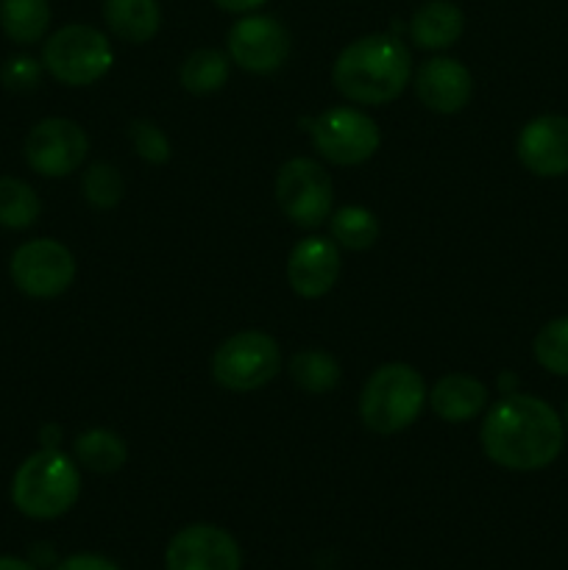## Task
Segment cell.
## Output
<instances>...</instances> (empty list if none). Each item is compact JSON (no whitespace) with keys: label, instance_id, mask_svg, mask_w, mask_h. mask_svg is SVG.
I'll return each instance as SVG.
<instances>
[{"label":"cell","instance_id":"cell-31","mask_svg":"<svg viewBox=\"0 0 568 570\" xmlns=\"http://www.w3.org/2000/svg\"><path fill=\"white\" fill-rule=\"evenodd\" d=\"M0 570H37V568L26 560H17V557H0Z\"/></svg>","mask_w":568,"mask_h":570},{"label":"cell","instance_id":"cell-21","mask_svg":"<svg viewBox=\"0 0 568 570\" xmlns=\"http://www.w3.org/2000/svg\"><path fill=\"white\" fill-rule=\"evenodd\" d=\"M290 379L298 384L304 393L323 395L340 384V365L332 354L321 348H306L293 354L287 365Z\"/></svg>","mask_w":568,"mask_h":570},{"label":"cell","instance_id":"cell-29","mask_svg":"<svg viewBox=\"0 0 568 570\" xmlns=\"http://www.w3.org/2000/svg\"><path fill=\"white\" fill-rule=\"evenodd\" d=\"M53 570H120L115 562H109L106 557L98 554H76L67 557L65 562H59Z\"/></svg>","mask_w":568,"mask_h":570},{"label":"cell","instance_id":"cell-24","mask_svg":"<svg viewBox=\"0 0 568 570\" xmlns=\"http://www.w3.org/2000/svg\"><path fill=\"white\" fill-rule=\"evenodd\" d=\"M329 232L332 239L345 250H368L379 237V223L373 212L362 209V206H345V209L334 212L329 220Z\"/></svg>","mask_w":568,"mask_h":570},{"label":"cell","instance_id":"cell-9","mask_svg":"<svg viewBox=\"0 0 568 570\" xmlns=\"http://www.w3.org/2000/svg\"><path fill=\"white\" fill-rule=\"evenodd\" d=\"M11 282L31 298H56L76 278V259L56 239H31L11 254Z\"/></svg>","mask_w":568,"mask_h":570},{"label":"cell","instance_id":"cell-18","mask_svg":"<svg viewBox=\"0 0 568 570\" xmlns=\"http://www.w3.org/2000/svg\"><path fill=\"white\" fill-rule=\"evenodd\" d=\"M104 20L117 39L143 45L159 31L161 9L156 0H104Z\"/></svg>","mask_w":568,"mask_h":570},{"label":"cell","instance_id":"cell-19","mask_svg":"<svg viewBox=\"0 0 568 570\" xmlns=\"http://www.w3.org/2000/svg\"><path fill=\"white\" fill-rule=\"evenodd\" d=\"M48 0H0V28L17 45H33L48 33Z\"/></svg>","mask_w":568,"mask_h":570},{"label":"cell","instance_id":"cell-2","mask_svg":"<svg viewBox=\"0 0 568 570\" xmlns=\"http://www.w3.org/2000/svg\"><path fill=\"white\" fill-rule=\"evenodd\" d=\"M412 78V56L399 37L371 33L343 48L332 67L340 95L362 106H382L399 98Z\"/></svg>","mask_w":568,"mask_h":570},{"label":"cell","instance_id":"cell-30","mask_svg":"<svg viewBox=\"0 0 568 570\" xmlns=\"http://www.w3.org/2000/svg\"><path fill=\"white\" fill-rule=\"evenodd\" d=\"M217 9L232 11V14H248V11H256L259 6H265L267 0H212Z\"/></svg>","mask_w":568,"mask_h":570},{"label":"cell","instance_id":"cell-27","mask_svg":"<svg viewBox=\"0 0 568 570\" xmlns=\"http://www.w3.org/2000/svg\"><path fill=\"white\" fill-rule=\"evenodd\" d=\"M128 137H131L134 150L150 165H165L170 159V142H167L165 131L156 122L134 120L131 128H128Z\"/></svg>","mask_w":568,"mask_h":570},{"label":"cell","instance_id":"cell-8","mask_svg":"<svg viewBox=\"0 0 568 570\" xmlns=\"http://www.w3.org/2000/svg\"><path fill=\"white\" fill-rule=\"evenodd\" d=\"M332 178L315 159L284 161L276 176V200L284 215L301 228H315L332 212Z\"/></svg>","mask_w":568,"mask_h":570},{"label":"cell","instance_id":"cell-26","mask_svg":"<svg viewBox=\"0 0 568 570\" xmlns=\"http://www.w3.org/2000/svg\"><path fill=\"white\" fill-rule=\"evenodd\" d=\"M535 360L555 376H568V317L546 323L535 337Z\"/></svg>","mask_w":568,"mask_h":570},{"label":"cell","instance_id":"cell-1","mask_svg":"<svg viewBox=\"0 0 568 570\" xmlns=\"http://www.w3.org/2000/svg\"><path fill=\"white\" fill-rule=\"evenodd\" d=\"M479 434L488 460L507 471H540L562 451L560 415L535 395H505L490 406Z\"/></svg>","mask_w":568,"mask_h":570},{"label":"cell","instance_id":"cell-17","mask_svg":"<svg viewBox=\"0 0 568 570\" xmlns=\"http://www.w3.org/2000/svg\"><path fill=\"white\" fill-rule=\"evenodd\" d=\"M466 17L451 0H429L412 14L410 37L423 50L451 48L462 37Z\"/></svg>","mask_w":568,"mask_h":570},{"label":"cell","instance_id":"cell-11","mask_svg":"<svg viewBox=\"0 0 568 570\" xmlns=\"http://www.w3.org/2000/svg\"><path fill=\"white\" fill-rule=\"evenodd\" d=\"M290 53V33L276 17H239L228 31V56L248 72H273Z\"/></svg>","mask_w":568,"mask_h":570},{"label":"cell","instance_id":"cell-10","mask_svg":"<svg viewBox=\"0 0 568 570\" xmlns=\"http://www.w3.org/2000/svg\"><path fill=\"white\" fill-rule=\"evenodd\" d=\"M89 154V139L78 122L65 117H48L37 122L26 137V161L45 178H61L76 173Z\"/></svg>","mask_w":568,"mask_h":570},{"label":"cell","instance_id":"cell-23","mask_svg":"<svg viewBox=\"0 0 568 570\" xmlns=\"http://www.w3.org/2000/svg\"><path fill=\"white\" fill-rule=\"evenodd\" d=\"M39 212H42V204L31 184L11 176L0 178V226L20 232L37 223Z\"/></svg>","mask_w":568,"mask_h":570},{"label":"cell","instance_id":"cell-25","mask_svg":"<svg viewBox=\"0 0 568 570\" xmlns=\"http://www.w3.org/2000/svg\"><path fill=\"white\" fill-rule=\"evenodd\" d=\"M81 193L92 209H115L123 198L120 170H117L115 165H109V161H98V165H92L84 173Z\"/></svg>","mask_w":568,"mask_h":570},{"label":"cell","instance_id":"cell-5","mask_svg":"<svg viewBox=\"0 0 568 570\" xmlns=\"http://www.w3.org/2000/svg\"><path fill=\"white\" fill-rule=\"evenodd\" d=\"M42 65L67 87H89L109 72L111 45L98 28L72 22L50 33L42 48Z\"/></svg>","mask_w":568,"mask_h":570},{"label":"cell","instance_id":"cell-28","mask_svg":"<svg viewBox=\"0 0 568 570\" xmlns=\"http://www.w3.org/2000/svg\"><path fill=\"white\" fill-rule=\"evenodd\" d=\"M0 78H3L6 89H11V92H31V89H37L39 78H42V65L31 56H14L3 65Z\"/></svg>","mask_w":568,"mask_h":570},{"label":"cell","instance_id":"cell-12","mask_svg":"<svg viewBox=\"0 0 568 570\" xmlns=\"http://www.w3.org/2000/svg\"><path fill=\"white\" fill-rule=\"evenodd\" d=\"M167 570H239L243 551L237 540L209 523L182 529L165 551Z\"/></svg>","mask_w":568,"mask_h":570},{"label":"cell","instance_id":"cell-22","mask_svg":"<svg viewBox=\"0 0 568 570\" xmlns=\"http://www.w3.org/2000/svg\"><path fill=\"white\" fill-rule=\"evenodd\" d=\"M178 78H182V87L193 95L217 92L228 81L226 53H221L215 48L195 50V53H189L184 59Z\"/></svg>","mask_w":568,"mask_h":570},{"label":"cell","instance_id":"cell-4","mask_svg":"<svg viewBox=\"0 0 568 570\" xmlns=\"http://www.w3.org/2000/svg\"><path fill=\"white\" fill-rule=\"evenodd\" d=\"M427 395V384L415 367L390 362L373 371L362 387L360 417L371 432L395 434L418 421Z\"/></svg>","mask_w":568,"mask_h":570},{"label":"cell","instance_id":"cell-3","mask_svg":"<svg viewBox=\"0 0 568 570\" xmlns=\"http://www.w3.org/2000/svg\"><path fill=\"white\" fill-rule=\"evenodd\" d=\"M81 495V473L76 462L56 449L28 456L11 479V501L33 521H53L70 512Z\"/></svg>","mask_w":568,"mask_h":570},{"label":"cell","instance_id":"cell-13","mask_svg":"<svg viewBox=\"0 0 568 570\" xmlns=\"http://www.w3.org/2000/svg\"><path fill=\"white\" fill-rule=\"evenodd\" d=\"M518 159L540 178H557L568 173V117L543 115L518 134Z\"/></svg>","mask_w":568,"mask_h":570},{"label":"cell","instance_id":"cell-6","mask_svg":"<svg viewBox=\"0 0 568 570\" xmlns=\"http://www.w3.org/2000/svg\"><path fill=\"white\" fill-rule=\"evenodd\" d=\"M282 371L278 343L265 332H239L212 356V379L232 393L265 387Z\"/></svg>","mask_w":568,"mask_h":570},{"label":"cell","instance_id":"cell-7","mask_svg":"<svg viewBox=\"0 0 568 570\" xmlns=\"http://www.w3.org/2000/svg\"><path fill=\"white\" fill-rule=\"evenodd\" d=\"M304 128L317 154L332 165H362L379 150L376 122L351 106H334L315 120H304Z\"/></svg>","mask_w":568,"mask_h":570},{"label":"cell","instance_id":"cell-15","mask_svg":"<svg viewBox=\"0 0 568 570\" xmlns=\"http://www.w3.org/2000/svg\"><path fill=\"white\" fill-rule=\"evenodd\" d=\"M340 276L337 243L329 237H306L287 259V282L301 298H321Z\"/></svg>","mask_w":568,"mask_h":570},{"label":"cell","instance_id":"cell-20","mask_svg":"<svg viewBox=\"0 0 568 570\" xmlns=\"http://www.w3.org/2000/svg\"><path fill=\"white\" fill-rule=\"evenodd\" d=\"M76 460L92 473H115L126 465L128 449L123 443L120 434L109 432V429H92V432L78 434L76 440Z\"/></svg>","mask_w":568,"mask_h":570},{"label":"cell","instance_id":"cell-32","mask_svg":"<svg viewBox=\"0 0 568 570\" xmlns=\"http://www.w3.org/2000/svg\"><path fill=\"white\" fill-rule=\"evenodd\" d=\"M566 426H568V404H566Z\"/></svg>","mask_w":568,"mask_h":570},{"label":"cell","instance_id":"cell-16","mask_svg":"<svg viewBox=\"0 0 568 570\" xmlns=\"http://www.w3.org/2000/svg\"><path fill=\"white\" fill-rule=\"evenodd\" d=\"M432 404L434 415H440L449 423L473 421L488 404V387L479 379L466 376V373H449L440 379L427 395Z\"/></svg>","mask_w":568,"mask_h":570},{"label":"cell","instance_id":"cell-14","mask_svg":"<svg viewBox=\"0 0 568 570\" xmlns=\"http://www.w3.org/2000/svg\"><path fill=\"white\" fill-rule=\"evenodd\" d=\"M473 81L466 65L449 56L427 59L415 72V95L429 111L438 115H457L471 100Z\"/></svg>","mask_w":568,"mask_h":570}]
</instances>
